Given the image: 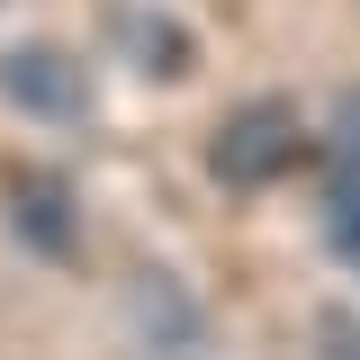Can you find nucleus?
I'll use <instances>...</instances> for the list:
<instances>
[{
	"label": "nucleus",
	"instance_id": "nucleus-2",
	"mask_svg": "<svg viewBox=\"0 0 360 360\" xmlns=\"http://www.w3.org/2000/svg\"><path fill=\"white\" fill-rule=\"evenodd\" d=\"M0 99H9L18 117L82 127L90 117V63L72 45H9V54H0Z\"/></svg>",
	"mask_w": 360,
	"mask_h": 360
},
{
	"label": "nucleus",
	"instance_id": "nucleus-1",
	"mask_svg": "<svg viewBox=\"0 0 360 360\" xmlns=\"http://www.w3.org/2000/svg\"><path fill=\"white\" fill-rule=\"evenodd\" d=\"M297 162H307V117H297V99H234L217 127H207V180L234 189V198L288 180Z\"/></svg>",
	"mask_w": 360,
	"mask_h": 360
},
{
	"label": "nucleus",
	"instance_id": "nucleus-4",
	"mask_svg": "<svg viewBox=\"0 0 360 360\" xmlns=\"http://www.w3.org/2000/svg\"><path fill=\"white\" fill-rule=\"evenodd\" d=\"M324 243L333 262L360 270V99H342L333 117V162H324Z\"/></svg>",
	"mask_w": 360,
	"mask_h": 360
},
{
	"label": "nucleus",
	"instance_id": "nucleus-3",
	"mask_svg": "<svg viewBox=\"0 0 360 360\" xmlns=\"http://www.w3.org/2000/svg\"><path fill=\"white\" fill-rule=\"evenodd\" d=\"M0 207H9V234L37 252V262H82V198L63 172H9L0 180Z\"/></svg>",
	"mask_w": 360,
	"mask_h": 360
}]
</instances>
